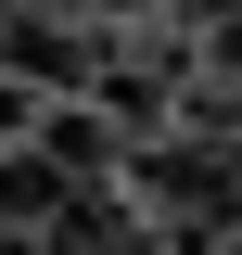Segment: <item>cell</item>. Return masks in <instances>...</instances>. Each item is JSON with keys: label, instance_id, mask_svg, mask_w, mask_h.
<instances>
[{"label": "cell", "instance_id": "obj_3", "mask_svg": "<svg viewBox=\"0 0 242 255\" xmlns=\"http://www.w3.org/2000/svg\"><path fill=\"white\" fill-rule=\"evenodd\" d=\"M204 77H242V0H230V13H204Z\"/></svg>", "mask_w": 242, "mask_h": 255}, {"label": "cell", "instance_id": "obj_5", "mask_svg": "<svg viewBox=\"0 0 242 255\" xmlns=\"http://www.w3.org/2000/svg\"><path fill=\"white\" fill-rule=\"evenodd\" d=\"M166 13H179V26H204V13H230V0H166Z\"/></svg>", "mask_w": 242, "mask_h": 255}, {"label": "cell", "instance_id": "obj_2", "mask_svg": "<svg viewBox=\"0 0 242 255\" xmlns=\"http://www.w3.org/2000/svg\"><path fill=\"white\" fill-rule=\"evenodd\" d=\"M64 191H90V179H64L26 128H13V140H0V230H51V204H64Z\"/></svg>", "mask_w": 242, "mask_h": 255}, {"label": "cell", "instance_id": "obj_4", "mask_svg": "<svg viewBox=\"0 0 242 255\" xmlns=\"http://www.w3.org/2000/svg\"><path fill=\"white\" fill-rule=\"evenodd\" d=\"M26 115H38V90H26V77H0V140H13Z\"/></svg>", "mask_w": 242, "mask_h": 255}, {"label": "cell", "instance_id": "obj_6", "mask_svg": "<svg viewBox=\"0 0 242 255\" xmlns=\"http://www.w3.org/2000/svg\"><path fill=\"white\" fill-rule=\"evenodd\" d=\"M0 255H51V243H38V230H0Z\"/></svg>", "mask_w": 242, "mask_h": 255}, {"label": "cell", "instance_id": "obj_7", "mask_svg": "<svg viewBox=\"0 0 242 255\" xmlns=\"http://www.w3.org/2000/svg\"><path fill=\"white\" fill-rule=\"evenodd\" d=\"M38 13H90V0H38Z\"/></svg>", "mask_w": 242, "mask_h": 255}, {"label": "cell", "instance_id": "obj_1", "mask_svg": "<svg viewBox=\"0 0 242 255\" xmlns=\"http://www.w3.org/2000/svg\"><path fill=\"white\" fill-rule=\"evenodd\" d=\"M26 140H38V153H51V166H64V179H115V153H127V128H115V115H102V102H90V90H64V102H51V115H26Z\"/></svg>", "mask_w": 242, "mask_h": 255}]
</instances>
